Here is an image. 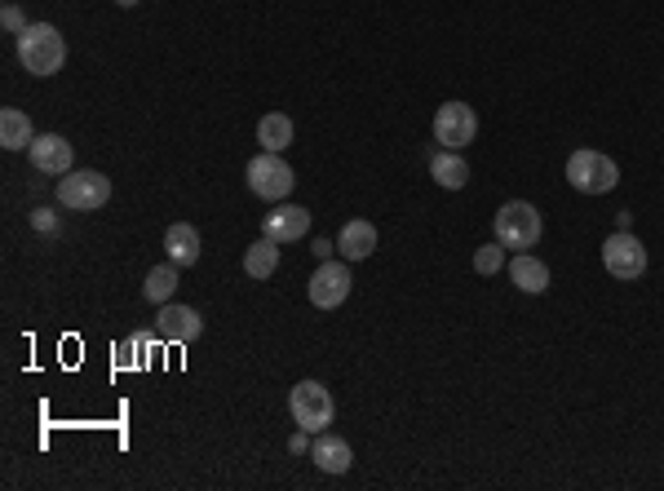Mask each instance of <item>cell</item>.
<instances>
[{"mask_svg": "<svg viewBox=\"0 0 664 491\" xmlns=\"http://www.w3.org/2000/svg\"><path fill=\"white\" fill-rule=\"evenodd\" d=\"M18 58H22V67L31 75H53L67 62V40H62V31L53 22H31L18 35Z\"/></svg>", "mask_w": 664, "mask_h": 491, "instance_id": "cell-1", "label": "cell"}, {"mask_svg": "<svg viewBox=\"0 0 664 491\" xmlns=\"http://www.w3.org/2000/svg\"><path fill=\"white\" fill-rule=\"evenodd\" d=\"M111 200V177L98 168H71L67 177H58V204L71 213H93Z\"/></svg>", "mask_w": 664, "mask_h": 491, "instance_id": "cell-2", "label": "cell"}, {"mask_svg": "<svg viewBox=\"0 0 664 491\" xmlns=\"http://www.w3.org/2000/svg\"><path fill=\"white\" fill-rule=\"evenodd\" d=\"M567 182H572L581 195H607V191H616L621 168H616V160L603 155V151H572V160H567Z\"/></svg>", "mask_w": 664, "mask_h": 491, "instance_id": "cell-3", "label": "cell"}, {"mask_svg": "<svg viewBox=\"0 0 664 491\" xmlns=\"http://www.w3.org/2000/svg\"><path fill=\"white\" fill-rule=\"evenodd\" d=\"M249 191L258 195V200H266V204H280V200H289L293 195V186H298V177H293V168L275 155V151H262L258 160H249Z\"/></svg>", "mask_w": 664, "mask_h": 491, "instance_id": "cell-4", "label": "cell"}, {"mask_svg": "<svg viewBox=\"0 0 664 491\" xmlns=\"http://www.w3.org/2000/svg\"><path fill=\"white\" fill-rule=\"evenodd\" d=\"M536 239H541V213L527 200H510L496 213V244H505L514 253H527V248H536Z\"/></svg>", "mask_w": 664, "mask_h": 491, "instance_id": "cell-5", "label": "cell"}, {"mask_svg": "<svg viewBox=\"0 0 664 491\" xmlns=\"http://www.w3.org/2000/svg\"><path fill=\"white\" fill-rule=\"evenodd\" d=\"M289 408H293V421H298L306 434H324V430L332 426V417H336V403H332V395L320 386V381H302V386H293Z\"/></svg>", "mask_w": 664, "mask_h": 491, "instance_id": "cell-6", "label": "cell"}, {"mask_svg": "<svg viewBox=\"0 0 664 491\" xmlns=\"http://www.w3.org/2000/svg\"><path fill=\"white\" fill-rule=\"evenodd\" d=\"M479 137V115L465 102H443L434 111V142H443V151H461Z\"/></svg>", "mask_w": 664, "mask_h": 491, "instance_id": "cell-7", "label": "cell"}, {"mask_svg": "<svg viewBox=\"0 0 664 491\" xmlns=\"http://www.w3.org/2000/svg\"><path fill=\"white\" fill-rule=\"evenodd\" d=\"M603 266H607V275L612 279H638L643 270H647V248L630 235V231H616L607 244H603Z\"/></svg>", "mask_w": 664, "mask_h": 491, "instance_id": "cell-8", "label": "cell"}, {"mask_svg": "<svg viewBox=\"0 0 664 491\" xmlns=\"http://www.w3.org/2000/svg\"><path fill=\"white\" fill-rule=\"evenodd\" d=\"M350 288H354V279H350V266L345 262H320V270L311 275V284H306V293H311V306H320V310H336L345 297H350Z\"/></svg>", "mask_w": 664, "mask_h": 491, "instance_id": "cell-9", "label": "cell"}, {"mask_svg": "<svg viewBox=\"0 0 664 491\" xmlns=\"http://www.w3.org/2000/svg\"><path fill=\"white\" fill-rule=\"evenodd\" d=\"M155 333H160L164 346H191V341L204 333V319H200V310H191V306L164 301L160 315H155Z\"/></svg>", "mask_w": 664, "mask_h": 491, "instance_id": "cell-10", "label": "cell"}, {"mask_svg": "<svg viewBox=\"0 0 664 491\" xmlns=\"http://www.w3.org/2000/svg\"><path fill=\"white\" fill-rule=\"evenodd\" d=\"M27 155H31V164H36L40 173H49V177H67L71 164H76L71 142L58 137V133H36V142L27 146Z\"/></svg>", "mask_w": 664, "mask_h": 491, "instance_id": "cell-11", "label": "cell"}, {"mask_svg": "<svg viewBox=\"0 0 664 491\" xmlns=\"http://www.w3.org/2000/svg\"><path fill=\"white\" fill-rule=\"evenodd\" d=\"M306 231H311V213L298 208V204H280V208H271V213L262 217V235H271L275 244H293V239H302Z\"/></svg>", "mask_w": 664, "mask_h": 491, "instance_id": "cell-12", "label": "cell"}, {"mask_svg": "<svg viewBox=\"0 0 664 491\" xmlns=\"http://www.w3.org/2000/svg\"><path fill=\"white\" fill-rule=\"evenodd\" d=\"M336 253H341L345 262H368V257L376 253V226L363 222V217L345 222L341 235H336Z\"/></svg>", "mask_w": 664, "mask_h": 491, "instance_id": "cell-13", "label": "cell"}, {"mask_svg": "<svg viewBox=\"0 0 664 491\" xmlns=\"http://www.w3.org/2000/svg\"><path fill=\"white\" fill-rule=\"evenodd\" d=\"M164 253H169V262L173 266H195L200 262V231L195 226H187V222H173L169 231H164Z\"/></svg>", "mask_w": 664, "mask_h": 491, "instance_id": "cell-14", "label": "cell"}, {"mask_svg": "<svg viewBox=\"0 0 664 491\" xmlns=\"http://www.w3.org/2000/svg\"><path fill=\"white\" fill-rule=\"evenodd\" d=\"M311 461L324 470V474H345L350 466H354V452H350V443L345 439H336V434H320L315 439V448H311Z\"/></svg>", "mask_w": 664, "mask_h": 491, "instance_id": "cell-15", "label": "cell"}, {"mask_svg": "<svg viewBox=\"0 0 664 491\" xmlns=\"http://www.w3.org/2000/svg\"><path fill=\"white\" fill-rule=\"evenodd\" d=\"M510 279L519 284V293H545L550 288V266L545 262H536L532 253H519L514 262H510Z\"/></svg>", "mask_w": 664, "mask_h": 491, "instance_id": "cell-16", "label": "cell"}, {"mask_svg": "<svg viewBox=\"0 0 664 491\" xmlns=\"http://www.w3.org/2000/svg\"><path fill=\"white\" fill-rule=\"evenodd\" d=\"M31 142H36V129H31L27 111L4 106V111H0V146H4V151H22V146H31Z\"/></svg>", "mask_w": 664, "mask_h": 491, "instance_id": "cell-17", "label": "cell"}, {"mask_svg": "<svg viewBox=\"0 0 664 491\" xmlns=\"http://www.w3.org/2000/svg\"><path fill=\"white\" fill-rule=\"evenodd\" d=\"M275 266H280V244H275L271 235H262V239L244 253V275H249V279H271Z\"/></svg>", "mask_w": 664, "mask_h": 491, "instance_id": "cell-18", "label": "cell"}, {"mask_svg": "<svg viewBox=\"0 0 664 491\" xmlns=\"http://www.w3.org/2000/svg\"><path fill=\"white\" fill-rule=\"evenodd\" d=\"M258 142H262V151H289L293 146V120L289 115H280V111H271V115H262V124H258Z\"/></svg>", "mask_w": 664, "mask_h": 491, "instance_id": "cell-19", "label": "cell"}, {"mask_svg": "<svg viewBox=\"0 0 664 491\" xmlns=\"http://www.w3.org/2000/svg\"><path fill=\"white\" fill-rule=\"evenodd\" d=\"M430 173H434V182L447 186V191H461V186L470 182V164H465L456 151H439V155L430 160Z\"/></svg>", "mask_w": 664, "mask_h": 491, "instance_id": "cell-20", "label": "cell"}, {"mask_svg": "<svg viewBox=\"0 0 664 491\" xmlns=\"http://www.w3.org/2000/svg\"><path fill=\"white\" fill-rule=\"evenodd\" d=\"M178 270L182 266H173V262H164V266H155L151 275H147V284H142V293H147V301H155V306H164L173 293H178Z\"/></svg>", "mask_w": 664, "mask_h": 491, "instance_id": "cell-21", "label": "cell"}, {"mask_svg": "<svg viewBox=\"0 0 664 491\" xmlns=\"http://www.w3.org/2000/svg\"><path fill=\"white\" fill-rule=\"evenodd\" d=\"M505 266V244H483L479 253H474V270L479 275H496Z\"/></svg>", "mask_w": 664, "mask_h": 491, "instance_id": "cell-22", "label": "cell"}, {"mask_svg": "<svg viewBox=\"0 0 664 491\" xmlns=\"http://www.w3.org/2000/svg\"><path fill=\"white\" fill-rule=\"evenodd\" d=\"M0 22H4V31H13V35H22L31 22H22V13H18V4H4V13H0Z\"/></svg>", "mask_w": 664, "mask_h": 491, "instance_id": "cell-23", "label": "cell"}, {"mask_svg": "<svg viewBox=\"0 0 664 491\" xmlns=\"http://www.w3.org/2000/svg\"><path fill=\"white\" fill-rule=\"evenodd\" d=\"M31 226H36V231H53V213H49V208H36V213H31Z\"/></svg>", "mask_w": 664, "mask_h": 491, "instance_id": "cell-24", "label": "cell"}, {"mask_svg": "<svg viewBox=\"0 0 664 491\" xmlns=\"http://www.w3.org/2000/svg\"><path fill=\"white\" fill-rule=\"evenodd\" d=\"M332 253H336V244H329V239H315V257H320V262H329Z\"/></svg>", "mask_w": 664, "mask_h": 491, "instance_id": "cell-25", "label": "cell"}, {"mask_svg": "<svg viewBox=\"0 0 664 491\" xmlns=\"http://www.w3.org/2000/svg\"><path fill=\"white\" fill-rule=\"evenodd\" d=\"M115 4H124V9H133V4H138V0H115Z\"/></svg>", "mask_w": 664, "mask_h": 491, "instance_id": "cell-26", "label": "cell"}]
</instances>
